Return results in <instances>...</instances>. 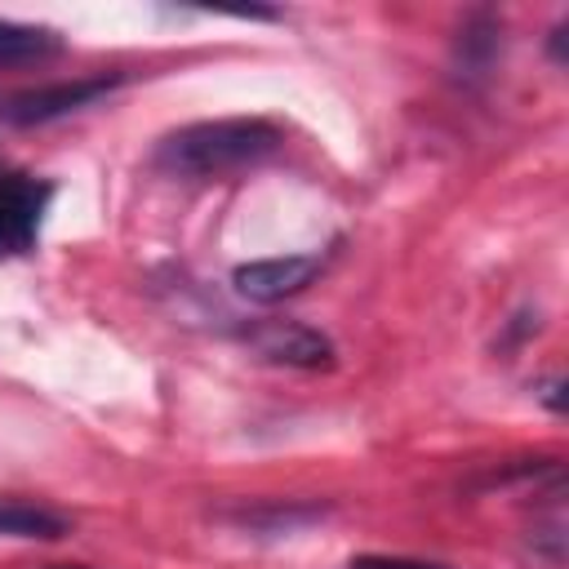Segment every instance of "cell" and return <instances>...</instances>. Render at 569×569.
<instances>
[{"label": "cell", "mask_w": 569, "mask_h": 569, "mask_svg": "<svg viewBox=\"0 0 569 569\" xmlns=\"http://www.w3.org/2000/svg\"><path fill=\"white\" fill-rule=\"evenodd\" d=\"M284 133L262 116H222L196 120L164 133L151 151V164L169 178H231L258 169L280 151Z\"/></svg>", "instance_id": "1"}, {"label": "cell", "mask_w": 569, "mask_h": 569, "mask_svg": "<svg viewBox=\"0 0 569 569\" xmlns=\"http://www.w3.org/2000/svg\"><path fill=\"white\" fill-rule=\"evenodd\" d=\"M120 84V76H89V80H58V84H36V89H13L0 93V124H49L71 111L93 107Z\"/></svg>", "instance_id": "2"}, {"label": "cell", "mask_w": 569, "mask_h": 569, "mask_svg": "<svg viewBox=\"0 0 569 569\" xmlns=\"http://www.w3.org/2000/svg\"><path fill=\"white\" fill-rule=\"evenodd\" d=\"M53 182L36 173H0V258H22L40 240Z\"/></svg>", "instance_id": "3"}, {"label": "cell", "mask_w": 569, "mask_h": 569, "mask_svg": "<svg viewBox=\"0 0 569 569\" xmlns=\"http://www.w3.org/2000/svg\"><path fill=\"white\" fill-rule=\"evenodd\" d=\"M320 271H325V253H284V258L240 262L231 271V284L249 302H284V298L302 293Z\"/></svg>", "instance_id": "4"}, {"label": "cell", "mask_w": 569, "mask_h": 569, "mask_svg": "<svg viewBox=\"0 0 569 569\" xmlns=\"http://www.w3.org/2000/svg\"><path fill=\"white\" fill-rule=\"evenodd\" d=\"M244 342L262 356V360H276V365H298V369H320L333 360V342L311 329V325H298V320H262L244 333Z\"/></svg>", "instance_id": "5"}, {"label": "cell", "mask_w": 569, "mask_h": 569, "mask_svg": "<svg viewBox=\"0 0 569 569\" xmlns=\"http://www.w3.org/2000/svg\"><path fill=\"white\" fill-rule=\"evenodd\" d=\"M58 49H62L58 31L0 18V62H36V58H53Z\"/></svg>", "instance_id": "6"}, {"label": "cell", "mask_w": 569, "mask_h": 569, "mask_svg": "<svg viewBox=\"0 0 569 569\" xmlns=\"http://www.w3.org/2000/svg\"><path fill=\"white\" fill-rule=\"evenodd\" d=\"M67 520L36 502H0V538H62Z\"/></svg>", "instance_id": "7"}, {"label": "cell", "mask_w": 569, "mask_h": 569, "mask_svg": "<svg viewBox=\"0 0 569 569\" xmlns=\"http://www.w3.org/2000/svg\"><path fill=\"white\" fill-rule=\"evenodd\" d=\"M498 53V27L489 18H476L471 27H462V40H458V67H467V76H485L489 62Z\"/></svg>", "instance_id": "8"}, {"label": "cell", "mask_w": 569, "mask_h": 569, "mask_svg": "<svg viewBox=\"0 0 569 569\" xmlns=\"http://www.w3.org/2000/svg\"><path fill=\"white\" fill-rule=\"evenodd\" d=\"M351 569H449L436 560H409V556H356Z\"/></svg>", "instance_id": "9"}, {"label": "cell", "mask_w": 569, "mask_h": 569, "mask_svg": "<svg viewBox=\"0 0 569 569\" xmlns=\"http://www.w3.org/2000/svg\"><path fill=\"white\" fill-rule=\"evenodd\" d=\"M542 400H547L551 409H560V405H565V400H560V378H551V382H547V391H542Z\"/></svg>", "instance_id": "10"}, {"label": "cell", "mask_w": 569, "mask_h": 569, "mask_svg": "<svg viewBox=\"0 0 569 569\" xmlns=\"http://www.w3.org/2000/svg\"><path fill=\"white\" fill-rule=\"evenodd\" d=\"M53 569H89V565H53Z\"/></svg>", "instance_id": "11"}]
</instances>
